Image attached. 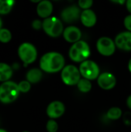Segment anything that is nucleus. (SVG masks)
<instances>
[{"label":"nucleus","mask_w":131,"mask_h":132,"mask_svg":"<svg viewBox=\"0 0 131 132\" xmlns=\"http://www.w3.org/2000/svg\"><path fill=\"white\" fill-rule=\"evenodd\" d=\"M39 67L42 70L46 73H56L64 68L65 59L59 53L49 52L41 57Z\"/></svg>","instance_id":"1"},{"label":"nucleus","mask_w":131,"mask_h":132,"mask_svg":"<svg viewBox=\"0 0 131 132\" xmlns=\"http://www.w3.org/2000/svg\"><path fill=\"white\" fill-rule=\"evenodd\" d=\"M90 55V49L87 43L80 40L72 45L69 51V58L76 63L84 62L87 60Z\"/></svg>","instance_id":"2"},{"label":"nucleus","mask_w":131,"mask_h":132,"mask_svg":"<svg viewBox=\"0 0 131 132\" xmlns=\"http://www.w3.org/2000/svg\"><path fill=\"white\" fill-rule=\"evenodd\" d=\"M19 93L17 84L9 80L4 82L0 86V101L3 104L12 103L18 98Z\"/></svg>","instance_id":"3"},{"label":"nucleus","mask_w":131,"mask_h":132,"mask_svg":"<svg viewBox=\"0 0 131 132\" xmlns=\"http://www.w3.org/2000/svg\"><path fill=\"white\" fill-rule=\"evenodd\" d=\"M44 32L50 37H59L63 33V25L62 21L56 17H49L42 22Z\"/></svg>","instance_id":"4"},{"label":"nucleus","mask_w":131,"mask_h":132,"mask_svg":"<svg viewBox=\"0 0 131 132\" xmlns=\"http://www.w3.org/2000/svg\"><path fill=\"white\" fill-rule=\"evenodd\" d=\"M18 54L25 66L32 63L37 58V50L36 47L29 43H22L19 47Z\"/></svg>","instance_id":"5"},{"label":"nucleus","mask_w":131,"mask_h":132,"mask_svg":"<svg viewBox=\"0 0 131 132\" xmlns=\"http://www.w3.org/2000/svg\"><path fill=\"white\" fill-rule=\"evenodd\" d=\"M80 77L81 74L80 70L73 65L64 67L61 72V78L63 82L69 86L76 85L81 79Z\"/></svg>","instance_id":"6"},{"label":"nucleus","mask_w":131,"mask_h":132,"mask_svg":"<svg viewBox=\"0 0 131 132\" xmlns=\"http://www.w3.org/2000/svg\"><path fill=\"white\" fill-rule=\"evenodd\" d=\"M79 70L81 76L89 80L97 79L100 76L99 66L93 60H87L81 63Z\"/></svg>","instance_id":"7"},{"label":"nucleus","mask_w":131,"mask_h":132,"mask_svg":"<svg viewBox=\"0 0 131 132\" xmlns=\"http://www.w3.org/2000/svg\"><path fill=\"white\" fill-rule=\"evenodd\" d=\"M97 49L101 55L105 56H110L114 53L116 50V45L114 41L110 37L103 36L97 40Z\"/></svg>","instance_id":"8"},{"label":"nucleus","mask_w":131,"mask_h":132,"mask_svg":"<svg viewBox=\"0 0 131 132\" xmlns=\"http://www.w3.org/2000/svg\"><path fill=\"white\" fill-rule=\"evenodd\" d=\"M81 12L78 6L70 5L65 8L61 12V19L67 23H73L80 19Z\"/></svg>","instance_id":"9"},{"label":"nucleus","mask_w":131,"mask_h":132,"mask_svg":"<svg viewBox=\"0 0 131 132\" xmlns=\"http://www.w3.org/2000/svg\"><path fill=\"white\" fill-rule=\"evenodd\" d=\"M97 84L103 90H111L116 86L117 80L113 73L105 72L100 74L97 78Z\"/></svg>","instance_id":"10"},{"label":"nucleus","mask_w":131,"mask_h":132,"mask_svg":"<svg viewBox=\"0 0 131 132\" xmlns=\"http://www.w3.org/2000/svg\"><path fill=\"white\" fill-rule=\"evenodd\" d=\"M65 112V106L61 101H53L46 108V114L50 119H56L60 118Z\"/></svg>","instance_id":"11"},{"label":"nucleus","mask_w":131,"mask_h":132,"mask_svg":"<svg viewBox=\"0 0 131 132\" xmlns=\"http://www.w3.org/2000/svg\"><path fill=\"white\" fill-rule=\"evenodd\" d=\"M114 43L120 50L131 51V32L127 31L119 33L116 36Z\"/></svg>","instance_id":"12"},{"label":"nucleus","mask_w":131,"mask_h":132,"mask_svg":"<svg viewBox=\"0 0 131 132\" xmlns=\"http://www.w3.org/2000/svg\"><path fill=\"white\" fill-rule=\"evenodd\" d=\"M63 34L65 40L71 43H75L80 41L82 36V32L80 29L74 26H70L66 27L64 29Z\"/></svg>","instance_id":"13"},{"label":"nucleus","mask_w":131,"mask_h":132,"mask_svg":"<svg viewBox=\"0 0 131 132\" xmlns=\"http://www.w3.org/2000/svg\"><path fill=\"white\" fill-rule=\"evenodd\" d=\"M53 6L51 2L44 0V1H40L39 2L37 8H36V12L37 14L39 17L45 19H47L50 17V15L53 12Z\"/></svg>","instance_id":"14"},{"label":"nucleus","mask_w":131,"mask_h":132,"mask_svg":"<svg viewBox=\"0 0 131 132\" xmlns=\"http://www.w3.org/2000/svg\"><path fill=\"white\" fill-rule=\"evenodd\" d=\"M81 22L86 27H93L97 22V15L91 9L83 10L80 15Z\"/></svg>","instance_id":"15"},{"label":"nucleus","mask_w":131,"mask_h":132,"mask_svg":"<svg viewBox=\"0 0 131 132\" xmlns=\"http://www.w3.org/2000/svg\"><path fill=\"white\" fill-rule=\"evenodd\" d=\"M42 77V73L41 70L38 68H32L29 70L26 73V80L30 84H36L41 80Z\"/></svg>","instance_id":"16"},{"label":"nucleus","mask_w":131,"mask_h":132,"mask_svg":"<svg viewBox=\"0 0 131 132\" xmlns=\"http://www.w3.org/2000/svg\"><path fill=\"white\" fill-rule=\"evenodd\" d=\"M12 76V68L6 63H0V81L6 82Z\"/></svg>","instance_id":"17"},{"label":"nucleus","mask_w":131,"mask_h":132,"mask_svg":"<svg viewBox=\"0 0 131 132\" xmlns=\"http://www.w3.org/2000/svg\"><path fill=\"white\" fill-rule=\"evenodd\" d=\"M15 4V1L13 0H0V14L6 15L9 13Z\"/></svg>","instance_id":"18"},{"label":"nucleus","mask_w":131,"mask_h":132,"mask_svg":"<svg viewBox=\"0 0 131 132\" xmlns=\"http://www.w3.org/2000/svg\"><path fill=\"white\" fill-rule=\"evenodd\" d=\"M76 85H77L78 90L82 93H88L89 91H90L92 88V84L90 80L85 79V78L80 79V80L78 82Z\"/></svg>","instance_id":"19"},{"label":"nucleus","mask_w":131,"mask_h":132,"mask_svg":"<svg viewBox=\"0 0 131 132\" xmlns=\"http://www.w3.org/2000/svg\"><path fill=\"white\" fill-rule=\"evenodd\" d=\"M122 116V111L120 108H117V107H113L111 108L108 110L107 113V117L110 119V120H118L120 118H121Z\"/></svg>","instance_id":"20"},{"label":"nucleus","mask_w":131,"mask_h":132,"mask_svg":"<svg viewBox=\"0 0 131 132\" xmlns=\"http://www.w3.org/2000/svg\"><path fill=\"white\" fill-rule=\"evenodd\" d=\"M12 39V33L7 29H0V42L3 43H8Z\"/></svg>","instance_id":"21"},{"label":"nucleus","mask_w":131,"mask_h":132,"mask_svg":"<svg viewBox=\"0 0 131 132\" xmlns=\"http://www.w3.org/2000/svg\"><path fill=\"white\" fill-rule=\"evenodd\" d=\"M18 87L20 92L22 93H27L29 91L31 88V84L27 80H22L18 84Z\"/></svg>","instance_id":"22"},{"label":"nucleus","mask_w":131,"mask_h":132,"mask_svg":"<svg viewBox=\"0 0 131 132\" xmlns=\"http://www.w3.org/2000/svg\"><path fill=\"white\" fill-rule=\"evenodd\" d=\"M46 130L48 132H56L58 131V124L57 122L53 120L50 119L47 121L46 124Z\"/></svg>","instance_id":"23"},{"label":"nucleus","mask_w":131,"mask_h":132,"mask_svg":"<svg viewBox=\"0 0 131 132\" xmlns=\"http://www.w3.org/2000/svg\"><path fill=\"white\" fill-rule=\"evenodd\" d=\"M93 3V2L92 0H80L78 2V5L80 8L83 9L84 10H86V9H90Z\"/></svg>","instance_id":"24"},{"label":"nucleus","mask_w":131,"mask_h":132,"mask_svg":"<svg viewBox=\"0 0 131 132\" xmlns=\"http://www.w3.org/2000/svg\"><path fill=\"white\" fill-rule=\"evenodd\" d=\"M124 23L125 28L129 32H131V15H127V16L125 17L124 21Z\"/></svg>","instance_id":"25"},{"label":"nucleus","mask_w":131,"mask_h":132,"mask_svg":"<svg viewBox=\"0 0 131 132\" xmlns=\"http://www.w3.org/2000/svg\"><path fill=\"white\" fill-rule=\"evenodd\" d=\"M32 26L34 29L39 30L41 28H42V22H41L39 19H35L32 22Z\"/></svg>","instance_id":"26"},{"label":"nucleus","mask_w":131,"mask_h":132,"mask_svg":"<svg viewBox=\"0 0 131 132\" xmlns=\"http://www.w3.org/2000/svg\"><path fill=\"white\" fill-rule=\"evenodd\" d=\"M124 121L126 123V125H131V114L130 113H126L124 118Z\"/></svg>","instance_id":"27"},{"label":"nucleus","mask_w":131,"mask_h":132,"mask_svg":"<svg viewBox=\"0 0 131 132\" xmlns=\"http://www.w3.org/2000/svg\"><path fill=\"white\" fill-rule=\"evenodd\" d=\"M126 5H127V10L130 12L131 15V0H128V1L126 2Z\"/></svg>","instance_id":"28"},{"label":"nucleus","mask_w":131,"mask_h":132,"mask_svg":"<svg viewBox=\"0 0 131 132\" xmlns=\"http://www.w3.org/2000/svg\"><path fill=\"white\" fill-rule=\"evenodd\" d=\"M127 107L131 110V95L128 97V98L127 100Z\"/></svg>","instance_id":"29"},{"label":"nucleus","mask_w":131,"mask_h":132,"mask_svg":"<svg viewBox=\"0 0 131 132\" xmlns=\"http://www.w3.org/2000/svg\"><path fill=\"white\" fill-rule=\"evenodd\" d=\"M128 69H129L130 72L131 73V58L130 60H129V63H128Z\"/></svg>","instance_id":"30"},{"label":"nucleus","mask_w":131,"mask_h":132,"mask_svg":"<svg viewBox=\"0 0 131 132\" xmlns=\"http://www.w3.org/2000/svg\"><path fill=\"white\" fill-rule=\"evenodd\" d=\"M2 19L0 18V29H2Z\"/></svg>","instance_id":"31"},{"label":"nucleus","mask_w":131,"mask_h":132,"mask_svg":"<svg viewBox=\"0 0 131 132\" xmlns=\"http://www.w3.org/2000/svg\"><path fill=\"white\" fill-rule=\"evenodd\" d=\"M0 132H7L5 130H3V129H0Z\"/></svg>","instance_id":"32"},{"label":"nucleus","mask_w":131,"mask_h":132,"mask_svg":"<svg viewBox=\"0 0 131 132\" xmlns=\"http://www.w3.org/2000/svg\"><path fill=\"white\" fill-rule=\"evenodd\" d=\"M23 132H29V131H23Z\"/></svg>","instance_id":"33"}]
</instances>
